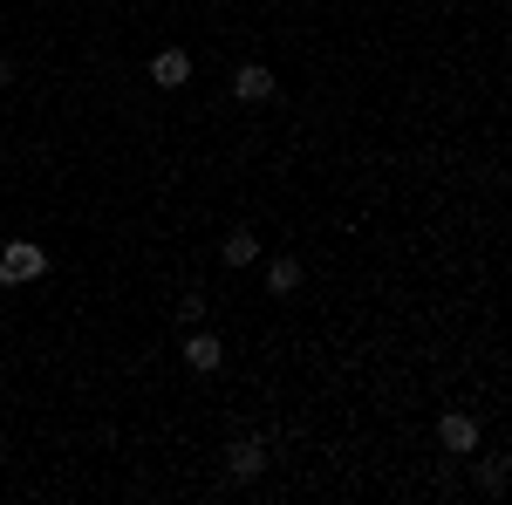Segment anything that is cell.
<instances>
[{"label":"cell","instance_id":"2","mask_svg":"<svg viewBox=\"0 0 512 505\" xmlns=\"http://www.w3.org/2000/svg\"><path fill=\"white\" fill-rule=\"evenodd\" d=\"M260 471H267V444H260V437H233V444H226V478L246 485V478H260Z\"/></svg>","mask_w":512,"mask_h":505},{"label":"cell","instance_id":"4","mask_svg":"<svg viewBox=\"0 0 512 505\" xmlns=\"http://www.w3.org/2000/svg\"><path fill=\"white\" fill-rule=\"evenodd\" d=\"M151 82H158V89H185V82H192V55H185V48H158Z\"/></svg>","mask_w":512,"mask_h":505},{"label":"cell","instance_id":"6","mask_svg":"<svg viewBox=\"0 0 512 505\" xmlns=\"http://www.w3.org/2000/svg\"><path fill=\"white\" fill-rule=\"evenodd\" d=\"M185 362H192L198 376H212V369H219V362H226V349H219V342H212V335H205V328H192V335H185Z\"/></svg>","mask_w":512,"mask_h":505},{"label":"cell","instance_id":"10","mask_svg":"<svg viewBox=\"0 0 512 505\" xmlns=\"http://www.w3.org/2000/svg\"><path fill=\"white\" fill-rule=\"evenodd\" d=\"M178 314H185V321L198 328V321H205V294H185V301H178Z\"/></svg>","mask_w":512,"mask_h":505},{"label":"cell","instance_id":"11","mask_svg":"<svg viewBox=\"0 0 512 505\" xmlns=\"http://www.w3.org/2000/svg\"><path fill=\"white\" fill-rule=\"evenodd\" d=\"M7 82H14V69H7V55H0V89H7Z\"/></svg>","mask_w":512,"mask_h":505},{"label":"cell","instance_id":"1","mask_svg":"<svg viewBox=\"0 0 512 505\" xmlns=\"http://www.w3.org/2000/svg\"><path fill=\"white\" fill-rule=\"evenodd\" d=\"M41 273H48V253H41L35 239H7L0 246V287H28Z\"/></svg>","mask_w":512,"mask_h":505},{"label":"cell","instance_id":"9","mask_svg":"<svg viewBox=\"0 0 512 505\" xmlns=\"http://www.w3.org/2000/svg\"><path fill=\"white\" fill-rule=\"evenodd\" d=\"M506 458H485V492H492V499H499V492H506Z\"/></svg>","mask_w":512,"mask_h":505},{"label":"cell","instance_id":"3","mask_svg":"<svg viewBox=\"0 0 512 505\" xmlns=\"http://www.w3.org/2000/svg\"><path fill=\"white\" fill-rule=\"evenodd\" d=\"M437 444H444L451 458H465V451H478V424L465 410H451V417H437Z\"/></svg>","mask_w":512,"mask_h":505},{"label":"cell","instance_id":"5","mask_svg":"<svg viewBox=\"0 0 512 505\" xmlns=\"http://www.w3.org/2000/svg\"><path fill=\"white\" fill-rule=\"evenodd\" d=\"M233 96H239V103H267V96H274V69L246 62V69L233 76Z\"/></svg>","mask_w":512,"mask_h":505},{"label":"cell","instance_id":"7","mask_svg":"<svg viewBox=\"0 0 512 505\" xmlns=\"http://www.w3.org/2000/svg\"><path fill=\"white\" fill-rule=\"evenodd\" d=\"M301 280H308L301 260H274V267H267V294H301Z\"/></svg>","mask_w":512,"mask_h":505},{"label":"cell","instance_id":"8","mask_svg":"<svg viewBox=\"0 0 512 505\" xmlns=\"http://www.w3.org/2000/svg\"><path fill=\"white\" fill-rule=\"evenodd\" d=\"M219 253H226V267H253V253H260V239H253L246 226H239V233H226V246H219Z\"/></svg>","mask_w":512,"mask_h":505}]
</instances>
